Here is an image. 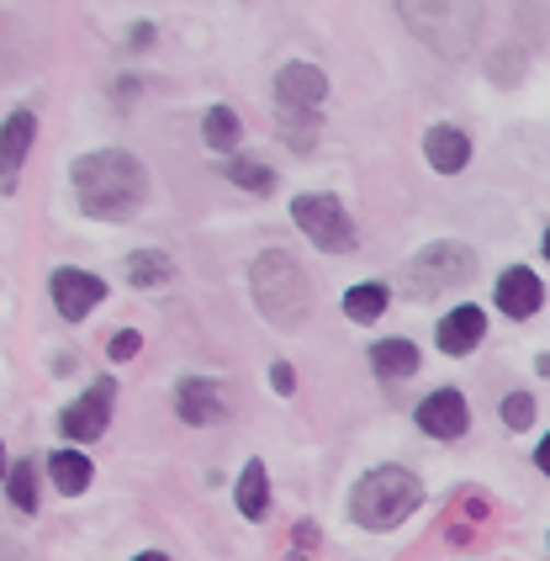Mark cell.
Segmentation results:
<instances>
[{"label":"cell","instance_id":"obj_1","mask_svg":"<svg viewBox=\"0 0 550 561\" xmlns=\"http://www.w3.org/2000/svg\"><path fill=\"white\" fill-rule=\"evenodd\" d=\"M75 202L95 222H127L149 202V170L127 149H95L75 159Z\"/></svg>","mask_w":550,"mask_h":561},{"label":"cell","instance_id":"obj_2","mask_svg":"<svg viewBox=\"0 0 550 561\" xmlns=\"http://www.w3.org/2000/svg\"><path fill=\"white\" fill-rule=\"evenodd\" d=\"M249 297L265 323L275 329H302L307 312H312V280L297 265L291 250H265L249 265Z\"/></svg>","mask_w":550,"mask_h":561},{"label":"cell","instance_id":"obj_3","mask_svg":"<svg viewBox=\"0 0 550 561\" xmlns=\"http://www.w3.org/2000/svg\"><path fill=\"white\" fill-rule=\"evenodd\" d=\"M323 101H329V75L318 64H280V75H275V123H280V138L297 154H307L318 144Z\"/></svg>","mask_w":550,"mask_h":561},{"label":"cell","instance_id":"obj_4","mask_svg":"<svg viewBox=\"0 0 550 561\" xmlns=\"http://www.w3.org/2000/svg\"><path fill=\"white\" fill-rule=\"evenodd\" d=\"M419 503H424V482L408 467L387 461V467H370L366 477L355 482L350 514H355V525H366V530H398Z\"/></svg>","mask_w":550,"mask_h":561},{"label":"cell","instance_id":"obj_5","mask_svg":"<svg viewBox=\"0 0 550 561\" xmlns=\"http://www.w3.org/2000/svg\"><path fill=\"white\" fill-rule=\"evenodd\" d=\"M402 22L419 32L439 59H466L477 32H482V11L477 5H402Z\"/></svg>","mask_w":550,"mask_h":561},{"label":"cell","instance_id":"obj_6","mask_svg":"<svg viewBox=\"0 0 550 561\" xmlns=\"http://www.w3.org/2000/svg\"><path fill=\"white\" fill-rule=\"evenodd\" d=\"M477 276V250L471 244H456V239H439V244H428L408 260V271H402V286L413 291V297H434V291H450L460 280Z\"/></svg>","mask_w":550,"mask_h":561},{"label":"cell","instance_id":"obj_7","mask_svg":"<svg viewBox=\"0 0 550 561\" xmlns=\"http://www.w3.org/2000/svg\"><path fill=\"white\" fill-rule=\"evenodd\" d=\"M291 218H297V228H302L323 254H350L360 244V233H355V222L344 213V202L329 196V191H302V196L291 202Z\"/></svg>","mask_w":550,"mask_h":561},{"label":"cell","instance_id":"obj_8","mask_svg":"<svg viewBox=\"0 0 550 561\" xmlns=\"http://www.w3.org/2000/svg\"><path fill=\"white\" fill-rule=\"evenodd\" d=\"M112 398H117V381H112V376L91 381V392H85V398H75V403L59 413V430L69 439H80V445L101 439L106 435V424H112Z\"/></svg>","mask_w":550,"mask_h":561},{"label":"cell","instance_id":"obj_9","mask_svg":"<svg viewBox=\"0 0 550 561\" xmlns=\"http://www.w3.org/2000/svg\"><path fill=\"white\" fill-rule=\"evenodd\" d=\"M48 297H54L59 318L80 323V318H91V312H95V302H106V280L91 276V271L64 265V271H54V280H48Z\"/></svg>","mask_w":550,"mask_h":561},{"label":"cell","instance_id":"obj_10","mask_svg":"<svg viewBox=\"0 0 550 561\" xmlns=\"http://www.w3.org/2000/svg\"><path fill=\"white\" fill-rule=\"evenodd\" d=\"M419 430L434 439H460L471 430V408H466V398L456 387H439V392H428L419 403Z\"/></svg>","mask_w":550,"mask_h":561},{"label":"cell","instance_id":"obj_11","mask_svg":"<svg viewBox=\"0 0 550 561\" xmlns=\"http://www.w3.org/2000/svg\"><path fill=\"white\" fill-rule=\"evenodd\" d=\"M32 138H37V117L27 106L0 123V191H16V175H22V159H27Z\"/></svg>","mask_w":550,"mask_h":561},{"label":"cell","instance_id":"obj_12","mask_svg":"<svg viewBox=\"0 0 550 561\" xmlns=\"http://www.w3.org/2000/svg\"><path fill=\"white\" fill-rule=\"evenodd\" d=\"M175 408H181L185 424H217L228 403H222V387L207 381V376H185L181 387H175Z\"/></svg>","mask_w":550,"mask_h":561},{"label":"cell","instance_id":"obj_13","mask_svg":"<svg viewBox=\"0 0 550 561\" xmlns=\"http://www.w3.org/2000/svg\"><path fill=\"white\" fill-rule=\"evenodd\" d=\"M482 334H488V312L482 308L445 312V318H439V329H434V340H439L445 355H471V350L482 344Z\"/></svg>","mask_w":550,"mask_h":561},{"label":"cell","instance_id":"obj_14","mask_svg":"<svg viewBox=\"0 0 550 561\" xmlns=\"http://www.w3.org/2000/svg\"><path fill=\"white\" fill-rule=\"evenodd\" d=\"M540 302H546V286H540V276L529 265H514V271L497 276V308L508 318H529Z\"/></svg>","mask_w":550,"mask_h":561},{"label":"cell","instance_id":"obj_15","mask_svg":"<svg viewBox=\"0 0 550 561\" xmlns=\"http://www.w3.org/2000/svg\"><path fill=\"white\" fill-rule=\"evenodd\" d=\"M424 154H428V164H434L439 175H456V170L471 164V138H466L456 123H434L424 133Z\"/></svg>","mask_w":550,"mask_h":561},{"label":"cell","instance_id":"obj_16","mask_svg":"<svg viewBox=\"0 0 550 561\" xmlns=\"http://www.w3.org/2000/svg\"><path fill=\"white\" fill-rule=\"evenodd\" d=\"M233 499H239V514L254 519V525L271 514V477H265V461H249L244 477H239V488H233Z\"/></svg>","mask_w":550,"mask_h":561},{"label":"cell","instance_id":"obj_17","mask_svg":"<svg viewBox=\"0 0 550 561\" xmlns=\"http://www.w3.org/2000/svg\"><path fill=\"white\" fill-rule=\"evenodd\" d=\"M91 461L80 456V450H54L48 456V477H54V488H59L64 499H80L85 488H91Z\"/></svg>","mask_w":550,"mask_h":561},{"label":"cell","instance_id":"obj_18","mask_svg":"<svg viewBox=\"0 0 550 561\" xmlns=\"http://www.w3.org/2000/svg\"><path fill=\"white\" fill-rule=\"evenodd\" d=\"M370 366H376V376H387V381H398V376H413V371H419V344H408V340H381V344H370Z\"/></svg>","mask_w":550,"mask_h":561},{"label":"cell","instance_id":"obj_19","mask_svg":"<svg viewBox=\"0 0 550 561\" xmlns=\"http://www.w3.org/2000/svg\"><path fill=\"white\" fill-rule=\"evenodd\" d=\"M170 276H175V265H170L164 250H133L127 254V280H133L138 291H153V286H164Z\"/></svg>","mask_w":550,"mask_h":561},{"label":"cell","instance_id":"obj_20","mask_svg":"<svg viewBox=\"0 0 550 561\" xmlns=\"http://www.w3.org/2000/svg\"><path fill=\"white\" fill-rule=\"evenodd\" d=\"M387 297H392V291H387L381 280L350 286V291H344V318H350V323H376V318L387 312Z\"/></svg>","mask_w":550,"mask_h":561},{"label":"cell","instance_id":"obj_21","mask_svg":"<svg viewBox=\"0 0 550 561\" xmlns=\"http://www.w3.org/2000/svg\"><path fill=\"white\" fill-rule=\"evenodd\" d=\"M202 138H207V149H217V154L239 149V112L233 106H213L207 123H202Z\"/></svg>","mask_w":550,"mask_h":561},{"label":"cell","instance_id":"obj_22","mask_svg":"<svg viewBox=\"0 0 550 561\" xmlns=\"http://www.w3.org/2000/svg\"><path fill=\"white\" fill-rule=\"evenodd\" d=\"M222 175H228L233 186L254 191V196H271V191H275V170H271V164H260V159H233Z\"/></svg>","mask_w":550,"mask_h":561},{"label":"cell","instance_id":"obj_23","mask_svg":"<svg viewBox=\"0 0 550 561\" xmlns=\"http://www.w3.org/2000/svg\"><path fill=\"white\" fill-rule=\"evenodd\" d=\"M5 493L22 514H37V467L32 461H11V477H5Z\"/></svg>","mask_w":550,"mask_h":561},{"label":"cell","instance_id":"obj_24","mask_svg":"<svg viewBox=\"0 0 550 561\" xmlns=\"http://www.w3.org/2000/svg\"><path fill=\"white\" fill-rule=\"evenodd\" d=\"M503 424H508V430H529V424H535V398H529V392H508V398H503Z\"/></svg>","mask_w":550,"mask_h":561},{"label":"cell","instance_id":"obj_25","mask_svg":"<svg viewBox=\"0 0 550 561\" xmlns=\"http://www.w3.org/2000/svg\"><path fill=\"white\" fill-rule=\"evenodd\" d=\"M138 350H144V334H138V329H123V334L106 340V355H112V360H133Z\"/></svg>","mask_w":550,"mask_h":561},{"label":"cell","instance_id":"obj_26","mask_svg":"<svg viewBox=\"0 0 550 561\" xmlns=\"http://www.w3.org/2000/svg\"><path fill=\"white\" fill-rule=\"evenodd\" d=\"M271 387L280 392V398H291V392H297V371H291L286 360H275V366H271Z\"/></svg>","mask_w":550,"mask_h":561},{"label":"cell","instance_id":"obj_27","mask_svg":"<svg viewBox=\"0 0 550 561\" xmlns=\"http://www.w3.org/2000/svg\"><path fill=\"white\" fill-rule=\"evenodd\" d=\"M133 95H138V80H133V75H123V80L112 85V101H117V106H127Z\"/></svg>","mask_w":550,"mask_h":561},{"label":"cell","instance_id":"obj_28","mask_svg":"<svg viewBox=\"0 0 550 561\" xmlns=\"http://www.w3.org/2000/svg\"><path fill=\"white\" fill-rule=\"evenodd\" d=\"M153 43V27L149 22H138V27H133V48H149Z\"/></svg>","mask_w":550,"mask_h":561},{"label":"cell","instance_id":"obj_29","mask_svg":"<svg viewBox=\"0 0 550 561\" xmlns=\"http://www.w3.org/2000/svg\"><path fill=\"white\" fill-rule=\"evenodd\" d=\"M535 467H540V471H546V477H550V435L540 439V456H535Z\"/></svg>","mask_w":550,"mask_h":561},{"label":"cell","instance_id":"obj_30","mask_svg":"<svg viewBox=\"0 0 550 561\" xmlns=\"http://www.w3.org/2000/svg\"><path fill=\"white\" fill-rule=\"evenodd\" d=\"M11 477V461H5V445H0V482Z\"/></svg>","mask_w":550,"mask_h":561},{"label":"cell","instance_id":"obj_31","mask_svg":"<svg viewBox=\"0 0 550 561\" xmlns=\"http://www.w3.org/2000/svg\"><path fill=\"white\" fill-rule=\"evenodd\" d=\"M133 561H170L164 551H144V557H133Z\"/></svg>","mask_w":550,"mask_h":561},{"label":"cell","instance_id":"obj_32","mask_svg":"<svg viewBox=\"0 0 550 561\" xmlns=\"http://www.w3.org/2000/svg\"><path fill=\"white\" fill-rule=\"evenodd\" d=\"M540 376H550V355H540Z\"/></svg>","mask_w":550,"mask_h":561},{"label":"cell","instance_id":"obj_33","mask_svg":"<svg viewBox=\"0 0 550 561\" xmlns=\"http://www.w3.org/2000/svg\"><path fill=\"white\" fill-rule=\"evenodd\" d=\"M546 260H550V228H546Z\"/></svg>","mask_w":550,"mask_h":561},{"label":"cell","instance_id":"obj_34","mask_svg":"<svg viewBox=\"0 0 550 561\" xmlns=\"http://www.w3.org/2000/svg\"><path fill=\"white\" fill-rule=\"evenodd\" d=\"M291 561H302V557H291Z\"/></svg>","mask_w":550,"mask_h":561}]
</instances>
